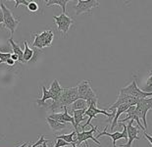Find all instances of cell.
<instances>
[{"mask_svg": "<svg viewBox=\"0 0 152 147\" xmlns=\"http://www.w3.org/2000/svg\"><path fill=\"white\" fill-rule=\"evenodd\" d=\"M80 99L77 95V87H64L59 99L52 101L49 109L53 112H57L60 109H66L68 106L72 105L76 100Z\"/></svg>", "mask_w": 152, "mask_h": 147, "instance_id": "1", "label": "cell"}, {"mask_svg": "<svg viewBox=\"0 0 152 147\" xmlns=\"http://www.w3.org/2000/svg\"><path fill=\"white\" fill-rule=\"evenodd\" d=\"M77 95L80 99L86 100L87 102V105L90 103L96 104L98 102V96L94 91L92 90L91 86H90V80H82L77 86Z\"/></svg>", "mask_w": 152, "mask_h": 147, "instance_id": "2", "label": "cell"}, {"mask_svg": "<svg viewBox=\"0 0 152 147\" xmlns=\"http://www.w3.org/2000/svg\"><path fill=\"white\" fill-rule=\"evenodd\" d=\"M119 93L127 94V95L132 96L137 99H143V98H147L148 96H152V92H146L144 90H141L140 87L137 86V78L134 76V80H132V83L128 84L127 86L121 87L119 89Z\"/></svg>", "mask_w": 152, "mask_h": 147, "instance_id": "3", "label": "cell"}, {"mask_svg": "<svg viewBox=\"0 0 152 147\" xmlns=\"http://www.w3.org/2000/svg\"><path fill=\"white\" fill-rule=\"evenodd\" d=\"M97 114H103V115L107 116L109 118V119L107 120V122L112 124L113 119H114V117H115L116 111H112L111 113H108L107 110H100V109H98L97 107H96V104L90 103L89 105H88V108H87L86 111V113H85V116L88 117V119H87L86 123L85 124V125L82 126V130H85L86 127H87L88 125L90 126V122H91V120L94 119Z\"/></svg>", "mask_w": 152, "mask_h": 147, "instance_id": "4", "label": "cell"}, {"mask_svg": "<svg viewBox=\"0 0 152 147\" xmlns=\"http://www.w3.org/2000/svg\"><path fill=\"white\" fill-rule=\"evenodd\" d=\"M31 37H34L33 41V47L42 49L51 46L54 38V34L52 31H44L40 34L31 32Z\"/></svg>", "mask_w": 152, "mask_h": 147, "instance_id": "5", "label": "cell"}, {"mask_svg": "<svg viewBox=\"0 0 152 147\" xmlns=\"http://www.w3.org/2000/svg\"><path fill=\"white\" fill-rule=\"evenodd\" d=\"M0 7H1L3 11V15H4V25L3 27L8 29L11 32V37L14 34V32L16 31V29L20 24L21 18H16L14 17L13 13L11 12V10L9 9L3 2H0Z\"/></svg>", "mask_w": 152, "mask_h": 147, "instance_id": "6", "label": "cell"}, {"mask_svg": "<svg viewBox=\"0 0 152 147\" xmlns=\"http://www.w3.org/2000/svg\"><path fill=\"white\" fill-rule=\"evenodd\" d=\"M151 109H152V97L138 99L137 105H135V114L140 118V122L143 123V127H145V129H147L146 115L148 111H150Z\"/></svg>", "mask_w": 152, "mask_h": 147, "instance_id": "7", "label": "cell"}, {"mask_svg": "<svg viewBox=\"0 0 152 147\" xmlns=\"http://www.w3.org/2000/svg\"><path fill=\"white\" fill-rule=\"evenodd\" d=\"M53 19L57 25L58 31L67 37V32L69 31V29L74 25V20L68 14H63V13L59 16H53Z\"/></svg>", "mask_w": 152, "mask_h": 147, "instance_id": "8", "label": "cell"}, {"mask_svg": "<svg viewBox=\"0 0 152 147\" xmlns=\"http://www.w3.org/2000/svg\"><path fill=\"white\" fill-rule=\"evenodd\" d=\"M100 3L96 0H79L77 5L74 6L76 15H80L83 13H90L92 9L98 7Z\"/></svg>", "mask_w": 152, "mask_h": 147, "instance_id": "9", "label": "cell"}, {"mask_svg": "<svg viewBox=\"0 0 152 147\" xmlns=\"http://www.w3.org/2000/svg\"><path fill=\"white\" fill-rule=\"evenodd\" d=\"M95 132H99L97 127H93L92 126L91 129L87 130V132H86V130H82V132H77V142H76V146H77V145L82 144V143H83V142L87 141L88 139H92L95 143H97V145H100V142L95 138L94 136H93V133H94Z\"/></svg>", "mask_w": 152, "mask_h": 147, "instance_id": "10", "label": "cell"}, {"mask_svg": "<svg viewBox=\"0 0 152 147\" xmlns=\"http://www.w3.org/2000/svg\"><path fill=\"white\" fill-rule=\"evenodd\" d=\"M134 121H130L127 125V132H128V142L126 144H120L119 147H132V143L134 140L140 139L138 136L140 133V127H134Z\"/></svg>", "mask_w": 152, "mask_h": 147, "instance_id": "11", "label": "cell"}, {"mask_svg": "<svg viewBox=\"0 0 152 147\" xmlns=\"http://www.w3.org/2000/svg\"><path fill=\"white\" fill-rule=\"evenodd\" d=\"M120 124V123H119ZM122 127H123V132H113V133H109L107 132V127H105V129L103 130L101 132H98L97 135V138L100 136H103V135H108L112 138V143H113V147H117L116 146V141L121 138H125V139H128V132H127V125L125 124H122Z\"/></svg>", "mask_w": 152, "mask_h": 147, "instance_id": "12", "label": "cell"}, {"mask_svg": "<svg viewBox=\"0 0 152 147\" xmlns=\"http://www.w3.org/2000/svg\"><path fill=\"white\" fill-rule=\"evenodd\" d=\"M128 114V116L125 118V119H123V120H121V121H119L118 123H120V124H124L125 122H128V121H135L137 122V127H141L142 129L143 130H146L145 129V127H143V125L141 124V122H140V118H138L137 116V114H135V106H131L129 109L127 110V112H126Z\"/></svg>", "mask_w": 152, "mask_h": 147, "instance_id": "13", "label": "cell"}, {"mask_svg": "<svg viewBox=\"0 0 152 147\" xmlns=\"http://www.w3.org/2000/svg\"><path fill=\"white\" fill-rule=\"evenodd\" d=\"M130 108V106L127 105V104H121L118 108H117V111H116V114H115V117H114V119H113V122L111 124V127H110V130H112L113 132V129H115L116 126H117V124L119 122V118L120 116L122 115L123 113H126L127 112V110Z\"/></svg>", "mask_w": 152, "mask_h": 147, "instance_id": "14", "label": "cell"}, {"mask_svg": "<svg viewBox=\"0 0 152 147\" xmlns=\"http://www.w3.org/2000/svg\"><path fill=\"white\" fill-rule=\"evenodd\" d=\"M86 109H83V110H76V111H73V114H74V120H75V130L76 132H79V126L80 124L83 122V120H86V116H85V113H86Z\"/></svg>", "mask_w": 152, "mask_h": 147, "instance_id": "15", "label": "cell"}, {"mask_svg": "<svg viewBox=\"0 0 152 147\" xmlns=\"http://www.w3.org/2000/svg\"><path fill=\"white\" fill-rule=\"evenodd\" d=\"M63 88L60 86V83H59V81H58L57 78H55V80H53V83L50 84V88H49V90L52 92L53 94V96H54V99L52 101H56L59 99V97L61 95V93H62V91H63Z\"/></svg>", "mask_w": 152, "mask_h": 147, "instance_id": "16", "label": "cell"}, {"mask_svg": "<svg viewBox=\"0 0 152 147\" xmlns=\"http://www.w3.org/2000/svg\"><path fill=\"white\" fill-rule=\"evenodd\" d=\"M40 87H41V89H42V96H41V98H39V99L37 100V103L38 106H45V101L48 99L53 100L54 96L52 92H51L49 89L47 90L45 86H40Z\"/></svg>", "mask_w": 152, "mask_h": 147, "instance_id": "17", "label": "cell"}, {"mask_svg": "<svg viewBox=\"0 0 152 147\" xmlns=\"http://www.w3.org/2000/svg\"><path fill=\"white\" fill-rule=\"evenodd\" d=\"M8 41H9V43L11 44L12 50H13V52H14V54H16L19 57V62L24 64V51H23L22 49H21L20 45H18V44L15 43L14 40H13V37L9 38Z\"/></svg>", "mask_w": 152, "mask_h": 147, "instance_id": "18", "label": "cell"}, {"mask_svg": "<svg viewBox=\"0 0 152 147\" xmlns=\"http://www.w3.org/2000/svg\"><path fill=\"white\" fill-rule=\"evenodd\" d=\"M46 122L53 132H60V130L67 129V124L59 123V122H57V121L50 119V118H48V117L46 118Z\"/></svg>", "mask_w": 152, "mask_h": 147, "instance_id": "19", "label": "cell"}, {"mask_svg": "<svg viewBox=\"0 0 152 147\" xmlns=\"http://www.w3.org/2000/svg\"><path fill=\"white\" fill-rule=\"evenodd\" d=\"M63 139L65 140L66 142L70 143L71 145H76V142H77V132L76 130H73L72 132L68 133V135H58L56 136V139Z\"/></svg>", "mask_w": 152, "mask_h": 147, "instance_id": "20", "label": "cell"}, {"mask_svg": "<svg viewBox=\"0 0 152 147\" xmlns=\"http://www.w3.org/2000/svg\"><path fill=\"white\" fill-rule=\"evenodd\" d=\"M24 45H25V50H24V64L30 63V61L34 57V49L30 48L28 43L27 40H24Z\"/></svg>", "mask_w": 152, "mask_h": 147, "instance_id": "21", "label": "cell"}, {"mask_svg": "<svg viewBox=\"0 0 152 147\" xmlns=\"http://www.w3.org/2000/svg\"><path fill=\"white\" fill-rule=\"evenodd\" d=\"M68 0H47L46 1V6L49 7V6H53V5H57L60 6L62 8V13L63 14H67V10H66V6L68 4Z\"/></svg>", "mask_w": 152, "mask_h": 147, "instance_id": "22", "label": "cell"}, {"mask_svg": "<svg viewBox=\"0 0 152 147\" xmlns=\"http://www.w3.org/2000/svg\"><path fill=\"white\" fill-rule=\"evenodd\" d=\"M88 105H87V102L83 99H77L74 102L72 105H71V109L72 111H76V110H83V109H87Z\"/></svg>", "mask_w": 152, "mask_h": 147, "instance_id": "23", "label": "cell"}, {"mask_svg": "<svg viewBox=\"0 0 152 147\" xmlns=\"http://www.w3.org/2000/svg\"><path fill=\"white\" fill-rule=\"evenodd\" d=\"M44 142H49V140L44 139V135H40V136H39V139H38L37 141L34 143V144H31V141H28V147H37V146H38V145H42Z\"/></svg>", "mask_w": 152, "mask_h": 147, "instance_id": "24", "label": "cell"}, {"mask_svg": "<svg viewBox=\"0 0 152 147\" xmlns=\"http://www.w3.org/2000/svg\"><path fill=\"white\" fill-rule=\"evenodd\" d=\"M28 7V10L30 12H37L38 9H39V7H38V4L35 1H30V3H28V5L27 6Z\"/></svg>", "mask_w": 152, "mask_h": 147, "instance_id": "25", "label": "cell"}, {"mask_svg": "<svg viewBox=\"0 0 152 147\" xmlns=\"http://www.w3.org/2000/svg\"><path fill=\"white\" fill-rule=\"evenodd\" d=\"M152 88V71H149V75H148V78L146 80V87H145V91L146 92H151L149 91Z\"/></svg>", "mask_w": 152, "mask_h": 147, "instance_id": "26", "label": "cell"}, {"mask_svg": "<svg viewBox=\"0 0 152 147\" xmlns=\"http://www.w3.org/2000/svg\"><path fill=\"white\" fill-rule=\"evenodd\" d=\"M11 53H4V52H1L0 51V64L2 63H5L7 62L8 59L11 58Z\"/></svg>", "mask_w": 152, "mask_h": 147, "instance_id": "27", "label": "cell"}, {"mask_svg": "<svg viewBox=\"0 0 152 147\" xmlns=\"http://www.w3.org/2000/svg\"><path fill=\"white\" fill-rule=\"evenodd\" d=\"M34 48V57H33V59L30 61V63L31 64H34V63H35V62L37 61V58H38V56H40V54H41V52H40V50L38 48H35V47H33Z\"/></svg>", "mask_w": 152, "mask_h": 147, "instance_id": "28", "label": "cell"}, {"mask_svg": "<svg viewBox=\"0 0 152 147\" xmlns=\"http://www.w3.org/2000/svg\"><path fill=\"white\" fill-rule=\"evenodd\" d=\"M69 145H71V144H70V143L66 142L65 140L58 138V139H57V142L55 143L54 147H65V146H69Z\"/></svg>", "mask_w": 152, "mask_h": 147, "instance_id": "29", "label": "cell"}, {"mask_svg": "<svg viewBox=\"0 0 152 147\" xmlns=\"http://www.w3.org/2000/svg\"><path fill=\"white\" fill-rule=\"evenodd\" d=\"M30 1H27V0H15V8H18L20 5H25L28 6Z\"/></svg>", "mask_w": 152, "mask_h": 147, "instance_id": "30", "label": "cell"}, {"mask_svg": "<svg viewBox=\"0 0 152 147\" xmlns=\"http://www.w3.org/2000/svg\"><path fill=\"white\" fill-rule=\"evenodd\" d=\"M0 24H4V15H3L1 7H0Z\"/></svg>", "mask_w": 152, "mask_h": 147, "instance_id": "31", "label": "cell"}, {"mask_svg": "<svg viewBox=\"0 0 152 147\" xmlns=\"http://www.w3.org/2000/svg\"><path fill=\"white\" fill-rule=\"evenodd\" d=\"M15 63H16V62H15L14 60H12L11 58H10V59H8L7 62H6V64H7L8 66H14Z\"/></svg>", "mask_w": 152, "mask_h": 147, "instance_id": "32", "label": "cell"}, {"mask_svg": "<svg viewBox=\"0 0 152 147\" xmlns=\"http://www.w3.org/2000/svg\"><path fill=\"white\" fill-rule=\"evenodd\" d=\"M144 136L146 137L147 140H148V141H149V143L152 145V136H151V135H148V133H146V132L144 133Z\"/></svg>", "mask_w": 152, "mask_h": 147, "instance_id": "33", "label": "cell"}, {"mask_svg": "<svg viewBox=\"0 0 152 147\" xmlns=\"http://www.w3.org/2000/svg\"><path fill=\"white\" fill-rule=\"evenodd\" d=\"M11 59H12V60H14L15 62H16V61H19V57H18L16 54H14V53H13V54L11 55Z\"/></svg>", "mask_w": 152, "mask_h": 147, "instance_id": "34", "label": "cell"}, {"mask_svg": "<svg viewBox=\"0 0 152 147\" xmlns=\"http://www.w3.org/2000/svg\"><path fill=\"white\" fill-rule=\"evenodd\" d=\"M28 145V142H24V143H22V144L20 146H18V147H26Z\"/></svg>", "mask_w": 152, "mask_h": 147, "instance_id": "35", "label": "cell"}, {"mask_svg": "<svg viewBox=\"0 0 152 147\" xmlns=\"http://www.w3.org/2000/svg\"><path fill=\"white\" fill-rule=\"evenodd\" d=\"M46 143H47V142H44L43 144H42V146H43V147H48V146L46 145Z\"/></svg>", "mask_w": 152, "mask_h": 147, "instance_id": "36", "label": "cell"}, {"mask_svg": "<svg viewBox=\"0 0 152 147\" xmlns=\"http://www.w3.org/2000/svg\"><path fill=\"white\" fill-rule=\"evenodd\" d=\"M73 147H77V146H76V145H73ZM86 147H88V145L86 144Z\"/></svg>", "mask_w": 152, "mask_h": 147, "instance_id": "37", "label": "cell"}, {"mask_svg": "<svg viewBox=\"0 0 152 147\" xmlns=\"http://www.w3.org/2000/svg\"><path fill=\"white\" fill-rule=\"evenodd\" d=\"M40 147H43V146H42V145H40Z\"/></svg>", "mask_w": 152, "mask_h": 147, "instance_id": "38", "label": "cell"}, {"mask_svg": "<svg viewBox=\"0 0 152 147\" xmlns=\"http://www.w3.org/2000/svg\"><path fill=\"white\" fill-rule=\"evenodd\" d=\"M135 147H137V146H135Z\"/></svg>", "mask_w": 152, "mask_h": 147, "instance_id": "39", "label": "cell"}]
</instances>
